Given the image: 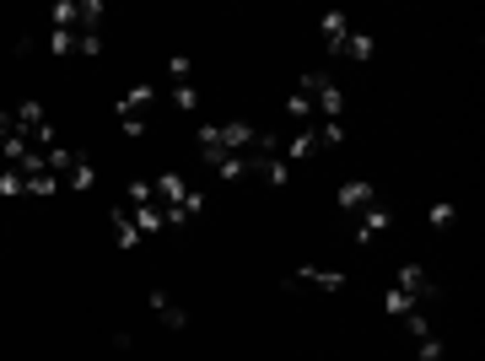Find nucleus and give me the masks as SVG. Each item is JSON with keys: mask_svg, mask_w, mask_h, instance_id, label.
Listing matches in <instances>:
<instances>
[{"mask_svg": "<svg viewBox=\"0 0 485 361\" xmlns=\"http://www.w3.org/2000/svg\"><path fill=\"white\" fill-rule=\"evenodd\" d=\"M437 297V286H432V275L421 270V264H404L399 275H393V286L383 291V313L393 318H404V313H415V308H426Z\"/></svg>", "mask_w": 485, "mask_h": 361, "instance_id": "1", "label": "nucleus"}, {"mask_svg": "<svg viewBox=\"0 0 485 361\" xmlns=\"http://www.w3.org/2000/svg\"><path fill=\"white\" fill-rule=\"evenodd\" d=\"M151 189H157V205H162V216H168V227H184L199 216V205H205V195L189 189L179 173H162V178H151Z\"/></svg>", "mask_w": 485, "mask_h": 361, "instance_id": "2", "label": "nucleus"}, {"mask_svg": "<svg viewBox=\"0 0 485 361\" xmlns=\"http://www.w3.org/2000/svg\"><path fill=\"white\" fill-rule=\"evenodd\" d=\"M254 124L243 119H227V124H199V157H205V167L210 162H221V157H232V151H248L254 146Z\"/></svg>", "mask_w": 485, "mask_h": 361, "instance_id": "3", "label": "nucleus"}, {"mask_svg": "<svg viewBox=\"0 0 485 361\" xmlns=\"http://www.w3.org/2000/svg\"><path fill=\"white\" fill-rule=\"evenodd\" d=\"M11 124H16V140H27L33 151H54V146H60L54 119H49V114H44V103H33V98L11 109Z\"/></svg>", "mask_w": 485, "mask_h": 361, "instance_id": "4", "label": "nucleus"}, {"mask_svg": "<svg viewBox=\"0 0 485 361\" xmlns=\"http://www.w3.org/2000/svg\"><path fill=\"white\" fill-rule=\"evenodd\" d=\"M151 103H157V81H141L135 92H124V103L113 109V119H119V129L135 140V135H146V114H151Z\"/></svg>", "mask_w": 485, "mask_h": 361, "instance_id": "5", "label": "nucleus"}, {"mask_svg": "<svg viewBox=\"0 0 485 361\" xmlns=\"http://www.w3.org/2000/svg\"><path fill=\"white\" fill-rule=\"evenodd\" d=\"M286 291H313V297H340L345 291V275L340 270H324V264H302L286 275Z\"/></svg>", "mask_w": 485, "mask_h": 361, "instance_id": "6", "label": "nucleus"}, {"mask_svg": "<svg viewBox=\"0 0 485 361\" xmlns=\"http://www.w3.org/2000/svg\"><path fill=\"white\" fill-rule=\"evenodd\" d=\"M373 205H378V189H373L367 178H351V184L340 189V211H345V216H367Z\"/></svg>", "mask_w": 485, "mask_h": 361, "instance_id": "7", "label": "nucleus"}, {"mask_svg": "<svg viewBox=\"0 0 485 361\" xmlns=\"http://www.w3.org/2000/svg\"><path fill=\"white\" fill-rule=\"evenodd\" d=\"M146 302H151V313H157L168 329H184V324H189V313H184V308H179L168 291H157V286H151V291H146Z\"/></svg>", "mask_w": 485, "mask_h": 361, "instance_id": "8", "label": "nucleus"}, {"mask_svg": "<svg viewBox=\"0 0 485 361\" xmlns=\"http://www.w3.org/2000/svg\"><path fill=\"white\" fill-rule=\"evenodd\" d=\"M113 242H119L124 253L146 242V238H141V227H135V211H130V205H113Z\"/></svg>", "mask_w": 485, "mask_h": 361, "instance_id": "9", "label": "nucleus"}, {"mask_svg": "<svg viewBox=\"0 0 485 361\" xmlns=\"http://www.w3.org/2000/svg\"><path fill=\"white\" fill-rule=\"evenodd\" d=\"M383 227H388V205L378 200V205H373L367 216H356V242H373L378 233H383Z\"/></svg>", "mask_w": 485, "mask_h": 361, "instance_id": "10", "label": "nucleus"}, {"mask_svg": "<svg viewBox=\"0 0 485 361\" xmlns=\"http://www.w3.org/2000/svg\"><path fill=\"white\" fill-rule=\"evenodd\" d=\"M318 27H324V43L340 54V43H345V33H351V27H345V16H340V11H324V22H318Z\"/></svg>", "mask_w": 485, "mask_h": 361, "instance_id": "11", "label": "nucleus"}, {"mask_svg": "<svg viewBox=\"0 0 485 361\" xmlns=\"http://www.w3.org/2000/svg\"><path fill=\"white\" fill-rule=\"evenodd\" d=\"M340 54H351V60H373V38L351 27V33H345V43H340Z\"/></svg>", "mask_w": 485, "mask_h": 361, "instance_id": "12", "label": "nucleus"}, {"mask_svg": "<svg viewBox=\"0 0 485 361\" xmlns=\"http://www.w3.org/2000/svg\"><path fill=\"white\" fill-rule=\"evenodd\" d=\"M135 227H141V238H146V233H162V227H168L162 205H141V211H135Z\"/></svg>", "mask_w": 485, "mask_h": 361, "instance_id": "13", "label": "nucleus"}, {"mask_svg": "<svg viewBox=\"0 0 485 361\" xmlns=\"http://www.w3.org/2000/svg\"><path fill=\"white\" fill-rule=\"evenodd\" d=\"M65 189H82V195L97 189V167H92V162H76V167H71V178H65Z\"/></svg>", "mask_w": 485, "mask_h": 361, "instance_id": "14", "label": "nucleus"}, {"mask_svg": "<svg viewBox=\"0 0 485 361\" xmlns=\"http://www.w3.org/2000/svg\"><path fill=\"white\" fill-rule=\"evenodd\" d=\"M124 205H130V211H141V205H157V189H151V178H135Z\"/></svg>", "mask_w": 485, "mask_h": 361, "instance_id": "15", "label": "nucleus"}, {"mask_svg": "<svg viewBox=\"0 0 485 361\" xmlns=\"http://www.w3.org/2000/svg\"><path fill=\"white\" fill-rule=\"evenodd\" d=\"M404 335H410L415 346H421V340L432 335V318H426V308H415V313H404Z\"/></svg>", "mask_w": 485, "mask_h": 361, "instance_id": "16", "label": "nucleus"}, {"mask_svg": "<svg viewBox=\"0 0 485 361\" xmlns=\"http://www.w3.org/2000/svg\"><path fill=\"white\" fill-rule=\"evenodd\" d=\"M426 222H432V227H453V222H459V205H453V200H437V205L426 211Z\"/></svg>", "mask_w": 485, "mask_h": 361, "instance_id": "17", "label": "nucleus"}, {"mask_svg": "<svg viewBox=\"0 0 485 361\" xmlns=\"http://www.w3.org/2000/svg\"><path fill=\"white\" fill-rule=\"evenodd\" d=\"M0 195H5V200H16V195H27V178H22L16 167H0Z\"/></svg>", "mask_w": 485, "mask_h": 361, "instance_id": "18", "label": "nucleus"}, {"mask_svg": "<svg viewBox=\"0 0 485 361\" xmlns=\"http://www.w3.org/2000/svg\"><path fill=\"white\" fill-rule=\"evenodd\" d=\"M168 81H173V87H184V81H194V60H184V54H173V60H168Z\"/></svg>", "mask_w": 485, "mask_h": 361, "instance_id": "19", "label": "nucleus"}, {"mask_svg": "<svg viewBox=\"0 0 485 361\" xmlns=\"http://www.w3.org/2000/svg\"><path fill=\"white\" fill-rule=\"evenodd\" d=\"M173 103H179L184 114H194V109H199V87H194V81H184V87H173Z\"/></svg>", "mask_w": 485, "mask_h": 361, "instance_id": "20", "label": "nucleus"}, {"mask_svg": "<svg viewBox=\"0 0 485 361\" xmlns=\"http://www.w3.org/2000/svg\"><path fill=\"white\" fill-rule=\"evenodd\" d=\"M415 351H421V361H442V340H437V335H426Z\"/></svg>", "mask_w": 485, "mask_h": 361, "instance_id": "21", "label": "nucleus"}]
</instances>
